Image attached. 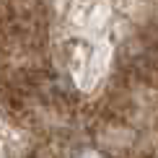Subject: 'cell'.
<instances>
[{
    "label": "cell",
    "instance_id": "1",
    "mask_svg": "<svg viewBox=\"0 0 158 158\" xmlns=\"http://www.w3.org/2000/svg\"><path fill=\"white\" fill-rule=\"evenodd\" d=\"M75 158H106V156H104V153H98V150H83V153L81 156H75Z\"/></svg>",
    "mask_w": 158,
    "mask_h": 158
}]
</instances>
